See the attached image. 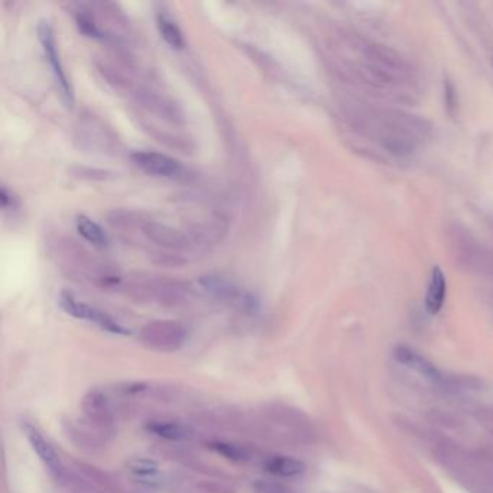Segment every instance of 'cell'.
<instances>
[{"instance_id":"4fadbf2b","label":"cell","mask_w":493,"mask_h":493,"mask_svg":"<svg viewBox=\"0 0 493 493\" xmlns=\"http://www.w3.org/2000/svg\"><path fill=\"white\" fill-rule=\"evenodd\" d=\"M157 25H158V31L161 37L171 48H176V49L184 48L185 41H184L183 31L177 25V22L174 20L168 13L159 12L157 16Z\"/></svg>"},{"instance_id":"9c48e42d","label":"cell","mask_w":493,"mask_h":493,"mask_svg":"<svg viewBox=\"0 0 493 493\" xmlns=\"http://www.w3.org/2000/svg\"><path fill=\"white\" fill-rule=\"evenodd\" d=\"M446 296H447L446 275L439 267H434L430 275L428 286H427V296H425L427 312L431 315L439 314L444 305Z\"/></svg>"},{"instance_id":"e0dca14e","label":"cell","mask_w":493,"mask_h":493,"mask_svg":"<svg viewBox=\"0 0 493 493\" xmlns=\"http://www.w3.org/2000/svg\"><path fill=\"white\" fill-rule=\"evenodd\" d=\"M126 468L136 476H154L159 470V465L151 458H132L126 463Z\"/></svg>"},{"instance_id":"5b68a950","label":"cell","mask_w":493,"mask_h":493,"mask_svg":"<svg viewBox=\"0 0 493 493\" xmlns=\"http://www.w3.org/2000/svg\"><path fill=\"white\" fill-rule=\"evenodd\" d=\"M132 161L140 171L152 177L180 178L185 172L178 159L155 151H138L132 154Z\"/></svg>"},{"instance_id":"52a82bcc","label":"cell","mask_w":493,"mask_h":493,"mask_svg":"<svg viewBox=\"0 0 493 493\" xmlns=\"http://www.w3.org/2000/svg\"><path fill=\"white\" fill-rule=\"evenodd\" d=\"M392 356L398 363L417 372L431 382H440L443 378L442 372L436 366L408 346H396L392 352Z\"/></svg>"},{"instance_id":"8fae6325","label":"cell","mask_w":493,"mask_h":493,"mask_svg":"<svg viewBox=\"0 0 493 493\" xmlns=\"http://www.w3.org/2000/svg\"><path fill=\"white\" fill-rule=\"evenodd\" d=\"M83 407L85 414L95 422L109 424L110 422V410L107 398L100 391H92L85 395L83 401Z\"/></svg>"},{"instance_id":"7c38bea8","label":"cell","mask_w":493,"mask_h":493,"mask_svg":"<svg viewBox=\"0 0 493 493\" xmlns=\"http://www.w3.org/2000/svg\"><path fill=\"white\" fill-rule=\"evenodd\" d=\"M145 428L161 439L172 442L187 440L191 436L188 427L174 421H150Z\"/></svg>"},{"instance_id":"7a4b0ae2","label":"cell","mask_w":493,"mask_h":493,"mask_svg":"<svg viewBox=\"0 0 493 493\" xmlns=\"http://www.w3.org/2000/svg\"><path fill=\"white\" fill-rule=\"evenodd\" d=\"M360 128L372 139L392 154H410L422 135V125L408 114L387 110H365L359 113Z\"/></svg>"},{"instance_id":"8992f818","label":"cell","mask_w":493,"mask_h":493,"mask_svg":"<svg viewBox=\"0 0 493 493\" xmlns=\"http://www.w3.org/2000/svg\"><path fill=\"white\" fill-rule=\"evenodd\" d=\"M142 340L152 349L165 352L176 351L185 340V330L178 323L158 322L143 329Z\"/></svg>"},{"instance_id":"3957f363","label":"cell","mask_w":493,"mask_h":493,"mask_svg":"<svg viewBox=\"0 0 493 493\" xmlns=\"http://www.w3.org/2000/svg\"><path fill=\"white\" fill-rule=\"evenodd\" d=\"M38 39L41 42L44 55L47 58V61L51 66V71L54 74L55 83L58 85V90H60L61 99L66 103L67 107H73L74 104V90L73 85L64 71L63 63L60 60V54H58L56 49V39H55V34L54 29L49 25V22L47 20H41L38 25Z\"/></svg>"},{"instance_id":"ba28073f","label":"cell","mask_w":493,"mask_h":493,"mask_svg":"<svg viewBox=\"0 0 493 493\" xmlns=\"http://www.w3.org/2000/svg\"><path fill=\"white\" fill-rule=\"evenodd\" d=\"M22 428L28 442L31 443V447L38 454V457L44 461V465L48 468V470L55 476H60L63 473V465H61L60 456L56 454L52 446L42 437V434L35 427L25 424Z\"/></svg>"},{"instance_id":"9a60e30c","label":"cell","mask_w":493,"mask_h":493,"mask_svg":"<svg viewBox=\"0 0 493 493\" xmlns=\"http://www.w3.org/2000/svg\"><path fill=\"white\" fill-rule=\"evenodd\" d=\"M200 282H201L202 288L206 289V291H209L210 294H213L217 298H221V300H236L239 297L238 288L233 284H230L227 279L221 278V276L209 275V276L201 278Z\"/></svg>"},{"instance_id":"277c9868","label":"cell","mask_w":493,"mask_h":493,"mask_svg":"<svg viewBox=\"0 0 493 493\" xmlns=\"http://www.w3.org/2000/svg\"><path fill=\"white\" fill-rule=\"evenodd\" d=\"M60 305H61V308L67 314H70V315H73L75 318H80V320L95 323V324H97L99 327H102L103 330H106L109 333L122 334V336L130 334V331L128 329H125L119 323H116L110 315H107L106 312H103V311H100V310H97V308H95V307H92L89 304H84V303L75 300L68 293H63L61 294Z\"/></svg>"},{"instance_id":"5bb4252c","label":"cell","mask_w":493,"mask_h":493,"mask_svg":"<svg viewBox=\"0 0 493 493\" xmlns=\"http://www.w3.org/2000/svg\"><path fill=\"white\" fill-rule=\"evenodd\" d=\"M75 227L80 236H83L89 243L99 248L107 246L109 243L107 235L104 233V230L92 219H89L87 216H78L75 220Z\"/></svg>"},{"instance_id":"2e32d148","label":"cell","mask_w":493,"mask_h":493,"mask_svg":"<svg viewBox=\"0 0 493 493\" xmlns=\"http://www.w3.org/2000/svg\"><path fill=\"white\" fill-rule=\"evenodd\" d=\"M209 449H212L213 451H216L217 454L223 456L227 460L231 461H246L249 460V451L238 444L233 443H224V442H213L210 444H207Z\"/></svg>"},{"instance_id":"ac0fdd59","label":"cell","mask_w":493,"mask_h":493,"mask_svg":"<svg viewBox=\"0 0 493 493\" xmlns=\"http://www.w3.org/2000/svg\"><path fill=\"white\" fill-rule=\"evenodd\" d=\"M253 490L256 493H297L293 487L286 486L285 483L276 480L259 479L253 483Z\"/></svg>"},{"instance_id":"6da1fadb","label":"cell","mask_w":493,"mask_h":493,"mask_svg":"<svg viewBox=\"0 0 493 493\" xmlns=\"http://www.w3.org/2000/svg\"><path fill=\"white\" fill-rule=\"evenodd\" d=\"M341 58L347 73L372 89L398 95L413 87L410 66L394 51L360 38H349Z\"/></svg>"},{"instance_id":"30bf717a","label":"cell","mask_w":493,"mask_h":493,"mask_svg":"<svg viewBox=\"0 0 493 493\" xmlns=\"http://www.w3.org/2000/svg\"><path fill=\"white\" fill-rule=\"evenodd\" d=\"M265 470L279 477H297L305 472V465L294 457L275 456L265 463Z\"/></svg>"}]
</instances>
